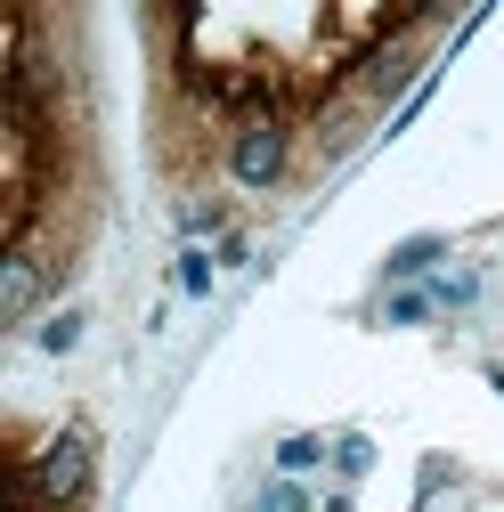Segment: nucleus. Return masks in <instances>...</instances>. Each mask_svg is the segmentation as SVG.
<instances>
[{
  "label": "nucleus",
  "instance_id": "4468645a",
  "mask_svg": "<svg viewBox=\"0 0 504 512\" xmlns=\"http://www.w3.org/2000/svg\"><path fill=\"white\" fill-rule=\"evenodd\" d=\"M488 382H496V391H504V366H496V374H488Z\"/></svg>",
  "mask_w": 504,
  "mask_h": 512
},
{
  "label": "nucleus",
  "instance_id": "9d476101",
  "mask_svg": "<svg viewBox=\"0 0 504 512\" xmlns=\"http://www.w3.org/2000/svg\"><path fill=\"white\" fill-rule=\"evenodd\" d=\"M334 464H342L350 480H358V472H374V439H342V447H334Z\"/></svg>",
  "mask_w": 504,
  "mask_h": 512
},
{
  "label": "nucleus",
  "instance_id": "39448f33",
  "mask_svg": "<svg viewBox=\"0 0 504 512\" xmlns=\"http://www.w3.org/2000/svg\"><path fill=\"white\" fill-rule=\"evenodd\" d=\"M431 301H439V309H472V301H480V277H472V269L431 277Z\"/></svg>",
  "mask_w": 504,
  "mask_h": 512
},
{
  "label": "nucleus",
  "instance_id": "7ed1b4c3",
  "mask_svg": "<svg viewBox=\"0 0 504 512\" xmlns=\"http://www.w3.org/2000/svg\"><path fill=\"white\" fill-rule=\"evenodd\" d=\"M41 293H49V269L33 261V244H9V261H0V317H33L41 309Z\"/></svg>",
  "mask_w": 504,
  "mask_h": 512
},
{
  "label": "nucleus",
  "instance_id": "f8f14e48",
  "mask_svg": "<svg viewBox=\"0 0 504 512\" xmlns=\"http://www.w3.org/2000/svg\"><path fill=\"white\" fill-rule=\"evenodd\" d=\"M261 496H269V504H277V512H309V496H301V488H293V480H269V488H261Z\"/></svg>",
  "mask_w": 504,
  "mask_h": 512
},
{
  "label": "nucleus",
  "instance_id": "20e7f679",
  "mask_svg": "<svg viewBox=\"0 0 504 512\" xmlns=\"http://www.w3.org/2000/svg\"><path fill=\"white\" fill-rule=\"evenodd\" d=\"M82 326H90V317H82V309H57V317H41V334H33V342H41L49 358H66V350L82 342Z\"/></svg>",
  "mask_w": 504,
  "mask_h": 512
},
{
  "label": "nucleus",
  "instance_id": "ddd939ff",
  "mask_svg": "<svg viewBox=\"0 0 504 512\" xmlns=\"http://www.w3.org/2000/svg\"><path fill=\"white\" fill-rule=\"evenodd\" d=\"M326 512H350V496H334V504H326Z\"/></svg>",
  "mask_w": 504,
  "mask_h": 512
},
{
  "label": "nucleus",
  "instance_id": "9b49d317",
  "mask_svg": "<svg viewBox=\"0 0 504 512\" xmlns=\"http://www.w3.org/2000/svg\"><path fill=\"white\" fill-rule=\"evenodd\" d=\"M179 285L187 293H212V261H204V252H179Z\"/></svg>",
  "mask_w": 504,
  "mask_h": 512
},
{
  "label": "nucleus",
  "instance_id": "f03ea898",
  "mask_svg": "<svg viewBox=\"0 0 504 512\" xmlns=\"http://www.w3.org/2000/svg\"><path fill=\"white\" fill-rule=\"evenodd\" d=\"M285 131H277V122H252V131L228 147V171H236V187H277L285 179Z\"/></svg>",
  "mask_w": 504,
  "mask_h": 512
},
{
  "label": "nucleus",
  "instance_id": "f257e3e1",
  "mask_svg": "<svg viewBox=\"0 0 504 512\" xmlns=\"http://www.w3.org/2000/svg\"><path fill=\"white\" fill-rule=\"evenodd\" d=\"M25 488H33L49 512H66V504L90 488V431L49 439V447H41V464H25Z\"/></svg>",
  "mask_w": 504,
  "mask_h": 512
},
{
  "label": "nucleus",
  "instance_id": "423d86ee",
  "mask_svg": "<svg viewBox=\"0 0 504 512\" xmlns=\"http://www.w3.org/2000/svg\"><path fill=\"white\" fill-rule=\"evenodd\" d=\"M439 252H448L439 236H415V244H399V252H391V277H423V269L439 261Z\"/></svg>",
  "mask_w": 504,
  "mask_h": 512
},
{
  "label": "nucleus",
  "instance_id": "1a4fd4ad",
  "mask_svg": "<svg viewBox=\"0 0 504 512\" xmlns=\"http://www.w3.org/2000/svg\"><path fill=\"white\" fill-rule=\"evenodd\" d=\"M318 456H326V439H277V472H285V480H293V472H309Z\"/></svg>",
  "mask_w": 504,
  "mask_h": 512
},
{
  "label": "nucleus",
  "instance_id": "6e6552de",
  "mask_svg": "<svg viewBox=\"0 0 504 512\" xmlns=\"http://www.w3.org/2000/svg\"><path fill=\"white\" fill-rule=\"evenodd\" d=\"M407 74H415V49H383V57L366 66V82H374V90H399Z\"/></svg>",
  "mask_w": 504,
  "mask_h": 512
},
{
  "label": "nucleus",
  "instance_id": "0eeeda50",
  "mask_svg": "<svg viewBox=\"0 0 504 512\" xmlns=\"http://www.w3.org/2000/svg\"><path fill=\"white\" fill-rule=\"evenodd\" d=\"M431 309H439V301H431V293H415V285H399V293L383 301V317H391V326H423Z\"/></svg>",
  "mask_w": 504,
  "mask_h": 512
}]
</instances>
